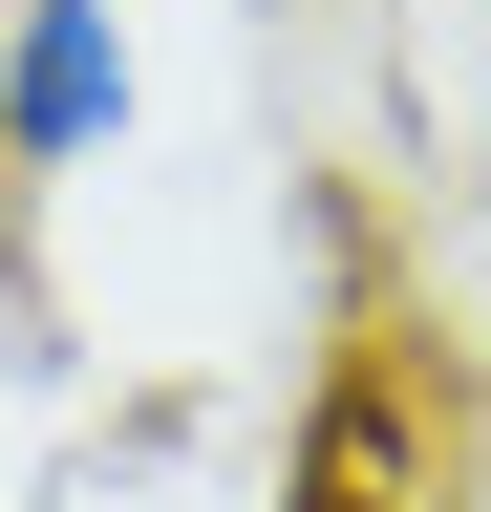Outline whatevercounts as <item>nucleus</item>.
<instances>
[{
	"label": "nucleus",
	"instance_id": "nucleus-1",
	"mask_svg": "<svg viewBox=\"0 0 491 512\" xmlns=\"http://www.w3.org/2000/svg\"><path fill=\"white\" fill-rule=\"evenodd\" d=\"M129 128H150V43H129V0H0V192H86V171H129Z\"/></svg>",
	"mask_w": 491,
	"mask_h": 512
}]
</instances>
